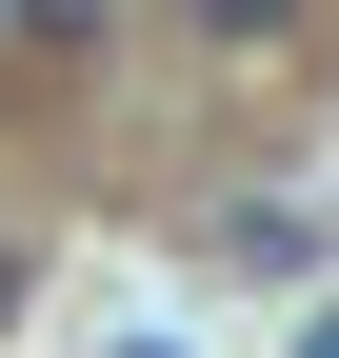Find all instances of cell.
<instances>
[{
    "label": "cell",
    "instance_id": "cell-1",
    "mask_svg": "<svg viewBox=\"0 0 339 358\" xmlns=\"http://www.w3.org/2000/svg\"><path fill=\"white\" fill-rule=\"evenodd\" d=\"M0 319H20V239H0Z\"/></svg>",
    "mask_w": 339,
    "mask_h": 358
},
{
    "label": "cell",
    "instance_id": "cell-2",
    "mask_svg": "<svg viewBox=\"0 0 339 358\" xmlns=\"http://www.w3.org/2000/svg\"><path fill=\"white\" fill-rule=\"evenodd\" d=\"M300 358H339V319H300Z\"/></svg>",
    "mask_w": 339,
    "mask_h": 358
}]
</instances>
